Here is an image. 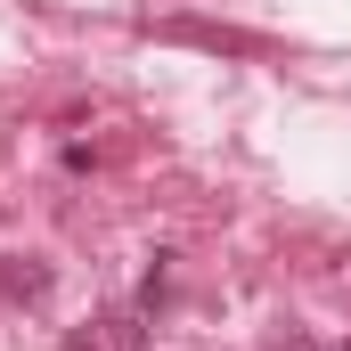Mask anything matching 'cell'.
I'll return each instance as SVG.
<instances>
[{
  "label": "cell",
  "mask_w": 351,
  "mask_h": 351,
  "mask_svg": "<svg viewBox=\"0 0 351 351\" xmlns=\"http://www.w3.org/2000/svg\"><path fill=\"white\" fill-rule=\"evenodd\" d=\"M0 294H8V302H41V294H49V269H41V262H16V254H0Z\"/></svg>",
  "instance_id": "cell-1"
},
{
  "label": "cell",
  "mask_w": 351,
  "mask_h": 351,
  "mask_svg": "<svg viewBox=\"0 0 351 351\" xmlns=\"http://www.w3.org/2000/svg\"><path fill=\"white\" fill-rule=\"evenodd\" d=\"M164 41H196V49H229V58H245V49H254L245 33H221V25H164Z\"/></svg>",
  "instance_id": "cell-2"
},
{
  "label": "cell",
  "mask_w": 351,
  "mask_h": 351,
  "mask_svg": "<svg viewBox=\"0 0 351 351\" xmlns=\"http://www.w3.org/2000/svg\"><path fill=\"white\" fill-rule=\"evenodd\" d=\"M58 351H114V343H106V335L90 327V335H66V343H58Z\"/></svg>",
  "instance_id": "cell-3"
},
{
  "label": "cell",
  "mask_w": 351,
  "mask_h": 351,
  "mask_svg": "<svg viewBox=\"0 0 351 351\" xmlns=\"http://www.w3.org/2000/svg\"><path fill=\"white\" fill-rule=\"evenodd\" d=\"M269 351H319V343H311V335H286V343H269Z\"/></svg>",
  "instance_id": "cell-4"
}]
</instances>
